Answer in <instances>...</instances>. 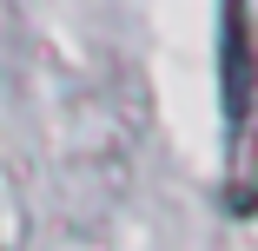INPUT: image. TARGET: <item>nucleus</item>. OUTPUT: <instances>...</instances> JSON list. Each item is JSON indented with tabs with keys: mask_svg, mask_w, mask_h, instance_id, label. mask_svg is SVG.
Segmentation results:
<instances>
[{
	"mask_svg": "<svg viewBox=\"0 0 258 251\" xmlns=\"http://www.w3.org/2000/svg\"><path fill=\"white\" fill-rule=\"evenodd\" d=\"M219 99H225V145L238 152L258 106V40L245 0H219Z\"/></svg>",
	"mask_w": 258,
	"mask_h": 251,
	"instance_id": "f257e3e1",
	"label": "nucleus"
}]
</instances>
